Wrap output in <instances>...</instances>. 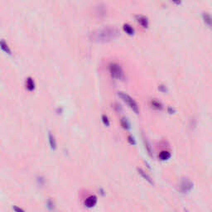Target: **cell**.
<instances>
[{
	"label": "cell",
	"mask_w": 212,
	"mask_h": 212,
	"mask_svg": "<svg viewBox=\"0 0 212 212\" xmlns=\"http://www.w3.org/2000/svg\"><path fill=\"white\" fill-rule=\"evenodd\" d=\"M97 203V197L96 195H90L89 196L87 199L85 200V206L88 208H92L94 207Z\"/></svg>",
	"instance_id": "5b68a950"
},
{
	"label": "cell",
	"mask_w": 212,
	"mask_h": 212,
	"mask_svg": "<svg viewBox=\"0 0 212 212\" xmlns=\"http://www.w3.org/2000/svg\"><path fill=\"white\" fill-rule=\"evenodd\" d=\"M128 139H129V142L131 143V144H135V141H134V138H133L132 136H130L129 135V137H128Z\"/></svg>",
	"instance_id": "ffe728a7"
},
{
	"label": "cell",
	"mask_w": 212,
	"mask_h": 212,
	"mask_svg": "<svg viewBox=\"0 0 212 212\" xmlns=\"http://www.w3.org/2000/svg\"><path fill=\"white\" fill-rule=\"evenodd\" d=\"M109 71L113 77L116 79H124V71L122 70L121 67L115 62H112L109 64Z\"/></svg>",
	"instance_id": "3957f363"
},
{
	"label": "cell",
	"mask_w": 212,
	"mask_h": 212,
	"mask_svg": "<svg viewBox=\"0 0 212 212\" xmlns=\"http://www.w3.org/2000/svg\"><path fill=\"white\" fill-rule=\"evenodd\" d=\"M124 30L127 33L129 34V35H132V34H133V33H134V29L133 28V27L130 26L129 24H128V23L124 24Z\"/></svg>",
	"instance_id": "30bf717a"
},
{
	"label": "cell",
	"mask_w": 212,
	"mask_h": 212,
	"mask_svg": "<svg viewBox=\"0 0 212 212\" xmlns=\"http://www.w3.org/2000/svg\"><path fill=\"white\" fill-rule=\"evenodd\" d=\"M0 45H1V46L3 47V49H4L6 51H8V52H11V51H10V49H9V46H8V44H7V42H5L4 40H1V42H0Z\"/></svg>",
	"instance_id": "5bb4252c"
},
{
	"label": "cell",
	"mask_w": 212,
	"mask_h": 212,
	"mask_svg": "<svg viewBox=\"0 0 212 212\" xmlns=\"http://www.w3.org/2000/svg\"><path fill=\"white\" fill-rule=\"evenodd\" d=\"M34 86H35V84H34L33 80L32 79L31 77L27 78V89L29 90H32L34 89Z\"/></svg>",
	"instance_id": "8fae6325"
},
{
	"label": "cell",
	"mask_w": 212,
	"mask_h": 212,
	"mask_svg": "<svg viewBox=\"0 0 212 212\" xmlns=\"http://www.w3.org/2000/svg\"><path fill=\"white\" fill-rule=\"evenodd\" d=\"M136 18H137V21L140 23V25L143 26V27H148V18L145 16H143V15H137Z\"/></svg>",
	"instance_id": "8992f818"
},
{
	"label": "cell",
	"mask_w": 212,
	"mask_h": 212,
	"mask_svg": "<svg viewBox=\"0 0 212 212\" xmlns=\"http://www.w3.org/2000/svg\"><path fill=\"white\" fill-rule=\"evenodd\" d=\"M49 143H50L51 148L52 149H56V139H55V137L51 134V133H49Z\"/></svg>",
	"instance_id": "9c48e42d"
},
{
	"label": "cell",
	"mask_w": 212,
	"mask_h": 212,
	"mask_svg": "<svg viewBox=\"0 0 212 212\" xmlns=\"http://www.w3.org/2000/svg\"><path fill=\"white\" fill-rule=\"evenodd\" d=\"M119 35V32L114 27H104L94 31L90 36L91 39L98 42H109L116 38Z\"/></svg>",
	"instance_id": "6da1fadb"
},
{
	"label": "cell",
	"mask_w": 212,
	"mask_h": 212,
	"mask_svg": "<svg viewBox=\"0 0 212 212\" xmlns=\"http://www.w3.org/2000/svg\"><path fill=\"white\" fill-rule=\"evenodd\" d=\"M137 171H138V173L141 175L142 177H143V178L145 179L146 181H148V182H149L150 184H153V179L151 178L147 174V173H146L144 171L142 170L141 168H137Z\"/></svg>",
	"instance_id": "52a82bcc"
},
{
	"label": "cell",
	"mask_w": 212,
	"mask_h": 212,
	"mask_svg": "<svg viewBox=\"0 0 212 212\" xmlns=\"http://www.w3.org/2000/svg\"><path fill=\"white\" fill-rule=\"evenodd\" d=\"M192 187H193V183L191 182L190 180L187 178L183 179L182 182L181 183V191H182L183 193L191 191Z\"/></svg>",
	"instance_id": "277c9868"
},
{
	"label": "cell",
	"mask_w": 212,
	"mask_h": 212,
	"mask_svg": "<svg viewBox=\"0 0 212 212\" xmlns=\"http://www.w3.org/2000/svg\"><path fill=\"white\" fill-rule=\"evenodd\" d=\"M46 205H47V207H48V209L49 210H52L53 208H54V204H53V202L51 200H49L48 201H47V203H46Z\"/></svg>",
	"instance_id": "d6986e66"
},
{
	"label": "cell",
	"mask_w": 212,
	"mask_h": 212,
	"mask_svg": "<svg viewBox=\"0 0 212 212\" xmlns=\"http://www.w3.org/2000/svg\"><path fill=\"white\" fill-rule=\"evenodd\" d=\"M159 158L162 160V161H165V160H167V159H169L171 158V153L169 152H167V151H162L159 154Z\"/></svg>",
	"instance_id": "ba28073f"
},
{
	"label": "cell",
	"mask_w": 212,
	"mask_h": 212,
	"mask_svg": "<svg viewBox=\"0 0 212 212\" xmlns=\"http://www.w3.org/2000/svg\"><path fill=\"white\" fill-rule=\"evenodd\" d=\"M144 143H145V145L146 147H147V150H148V153L151 154L152 153V150H151V147H150L149 143L147 141L146 139H144Z\"/></svg>",
	"instance_id": "e0dca14e"
},
{
	"label": "cell",
	"mask_w": 212,
	"mask_h": 212,
	"mask_svg": "<svg viewBox=\"0 0 212 212\" xmlns=\"http://www.w3.org/2000/svg\"><path fill=\"white\" fill-rule=\"evenodd\" d=\"M121 124L123 126V128L125 129H129L130 128V124H129V123L127 120V119H125V118H123L121 119Z\"/></svg>",
	"instance_id": "4fadbf2b"
},
{
	"label": "cell",
	"mask_w": 212,
	"mask_h": 212,
	"mask_svg": "<svg viewBox=\"0 0 212 212\" xmlns=\"http://www.w3.org/2000/svg\"><path fill=\"white\" fill-rule=\"evenodd\" d=\"M151 104L153 108L157 109H161L162 108V104L157 100H153L151 101Z\"/></svg>",
	"instance_id": "7c38bea8"
},
{
	"label": "cell",
	"mask_w": 212,
	"mask_h": 212,
	"mask_svg": "<svg viewBox=\"0 0 212 212\" xmlns=\"http://www.w3.org/2000/svg\"><path fill=\"white\" fill-rule=\"evenodd\" d=\"M203 17H204V19H205V22L209 26L211 25V16H210V14L207 13H204Z\"/></svg>",
	"instance_id": "9a60e30c"
},
{
	"label": "cell",
	"mask_w": 212,
	"mask_h": 212,
	"mask_svg": "<svg viewBox=\"0 0 212 212\" xmlns=\"http://www.w3.org/2000/svg\"><path fill=\"white\" fill-rule=\"evenodd\" d=\"M13 210L14 211V212H25L22 208L18 207L17 205H13Z\"/></svg>",
	"instance_id": "ac0fdd59"
},
{
	"label": "cell",
	"mask_w": 212,
	"mask_h": 212,
	"mask_svg": "<svg viewBox=\"0 0 212 212\" xmlns=\"http://www.w3.org/2000/svg\"><path fill=\"white\" fill-rule=\"evenodd\" d=\"M119 96H120L121 98L124 100L127 104H129V107L132 109L136 114H137V113L139 112V107H138V105H137V104L136 103V101L133 100L132 97H130L129 95H127V94L124 93V92H121V91L119 92Z\"/></svg>",
	"instance_id": "7a4b0ae2"
},
{
	"label": "cell",
	"mask_w": 212,
	"mask_h": 212,
	"mask_svg": "<svg viewBox=\"0 0 212 212\" xmlns=\"http://www.w3.org/2000/svg\"><path fill=\"white\" fill-rule=\"evenodd\" d=\"M102 121H103L104 125H106V126H109V118L107 115H105V114H103V115H102Z\"/></svg>",
	"instance_id": "2e32d148"
}]
</instances>
